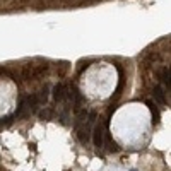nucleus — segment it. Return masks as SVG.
I'll return each mask as SVG.
<instances>
[{
    "instance_id": "1",
    "label": "nucleus",
    "mask_w": 171,
    "mask_h": 171,
    "mask_svg": "<svg viewBox=\"0 0 171 171\" xmlns=\"http://www.w3.org/2000/svg\"><path fill=\"white\" fill-rule=\"evenodd\" d=\"M93 142L94 145L98 147V149H101L103 147V142H104V128H103V125H96L93 130Z\"/></svg>"
},
{
    "instance_id": "2",
    "label": "nucleus",
    "mask_w": 171,
    "mask_h": 171,
    "mask_svg": "<svg viewBox=\"0 0 171 171\" xmlns=\"http://www.w3.org/2000/svg\"><path fill=\"white\" fill-rule=\"evenodd\" d=\"M152 94H154V99L161 104H166V96H164V91H162L161 86H156L152 89Z\"/></svg>"
},
{
    "instance_id": "3",
    "label": "nucleus",
    "mask_w": 171,
    "mask_h": 171,
    "mask_svg": "<svg viewBox=\"0 0 171 171\" xmlns=\"http://www.w3.org/2000/svg\"><path fill=\"white\" fill-rule=\"evenodd\" d=\"M65 98V86L64 84H56L53 87V99L55 101H62Z\"/></svg>"
},
{
    "instance_id": "4",
    "label": "nucleus",
    "mask_w": 171,
    "mask_h": 171,
    "mask_svg": "<svg viewBox=\"0 0 171 171\" xmlns=\"http://www.w3.org/2000/svg\"><path fill=\"white\" fill-rule=\"evenodd\" d=\"M159 79L162 81V84H166L168 87H169V84H171V81H169V68H168V67L162 68L161 72H159Z\"/></svg>"
},
{
    "instance_id": "5",
    "label": "nucleus",
    "mask_w": 171,
    "mask_h": 171,
    "mask_svg": "<svg viewBox=\"0 0 171 171\" xmlns=\"http://www.w3.org/2000/svg\"><path fill=\"white\" fill-rule=\"evenodd\" d=\"M77 135H79V140L82 142V144H86V142L89 140V128H79V133H77Z\"/></svg>"
},
{
    "instance_id": "6",
    "label": "nucleus",
    "mask_w": 171,
    "mask_h": 171,
    "mask_svg": "<svg viewBox=\"0 0 171 171\" xmlns=\"http://www.w3.org/2000/svg\"><path fill=\"white\" fill-rule=\"evenodd\" d=\"M147 106H149V110H151V113H152V122L154 123H158L159 122V111H158V108H156V104L154 103H151V101H147Z\"/></svg>"
},
{
    "instance_id": "7",
    "label": "nucleus",
    "mask_w": 171,
    "mask_h": 171,
    "mask_svg": "<svg viewBox=\"0 0 171 171\" xmlns=\"http://www.w3.org/2000/svg\"><path fill=\"white\" fill-rule=\"evenodd\" d=\"M27 103H29V106H36V104L39 103L38 94H31V96H27Z\"/></svg>"
},
{
    "instance_id": "8",
    "label": "nucleus",
    "mask_w": 171,
    "mask_h": 171,
    "mask_svg": "<svg viewBox=\"0 0 171 171\" xmlns=\"http://www.w3.org/2000/svg\"><path fill=\"white\" fill-rule=\"evenodd\" d=\"M39 118H43V120H50V111H41V113H39Z\"/></svg>"
},
{
    "instance_id": "9",
    "label": "nucleus",
    "mask_w": 171,
    "mask_h": 171,
    "mask_svg": "<svg viewBox=\"0 0 171 171\" xmlns=\"http://www.w3.org/2000/svg\"><path fill=\"white\" fill-rule=\"evenodd\" d=\"M132 171H135V169H132Z\"/></svg>"
}]
</instances>
